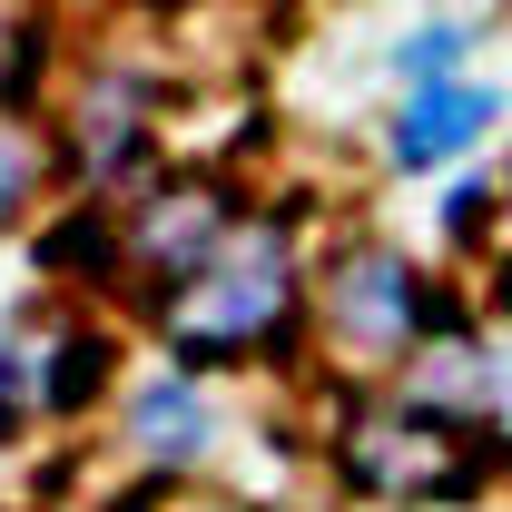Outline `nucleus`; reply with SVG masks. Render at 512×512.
Masks as SVG:
<instances>
[{
    "label": "nucleus",
    "instance_id": "6",
    "mask_svg": "<svg viewBox=\"0 0 512 512\" xmlns=\"http://www.w3.org/2000/svg\"><path fill=\"white\" fill-rule=\"evenodd\" d=\"M148 148V89L128 79V69H99L89 89H79V109H69V178L79 188H109L128 158Z\"/></svg>",
    "mask_w": 512,
    "mask_h": 512
},
{
    "label": "nucleus",
    "instance_id": "4",
    "mask_svg": "<svg viewBox=\"0 0 512 512\" xmlns=\"http://www.w3.org/2000/svg\"><path fill=\"white\" fill-rule=\"evenodd\" d=\"M237 227H247V207L217 188V178H168V188L128 197V217H119V276L138 286V296L168 306V296H188L197 276L237 247Z\"/></svg>",
    "mask_w": 512,
    "mask_h": 512
},
{
    "label": "nucleus",
    "instance_id": "2",
    "mask_svg": "<svg viewBox=\"0 0 512 512\" xmlns=\"http://www.w3.org/2000/svg\"><path fill=\"white\" fill-rule=\"evenodd\" d=\"M325 453H335V483L345 493H365V503H473L483 493V473H493V444L483 434H453V424H434V414H414L404 394H384V404H345L335 414V434H325Z\"/></svg>",
    "mask_w": 512,
    "mask_h": 512
},
{
    "label": "nucleus",
    "instance_id": "13",
    "mask_svg": "<svg viewBox=\"0 0 512 512\" xmlns=\"http://www.w3.org/2000/svg\"><path fill=\"white\" fill-rule=\"evenodd\" d=\"M483 227H503V188L463 178V188L444 197V237H453V247H483Z\"/></svg>",
    "mask_w": 512,
    "mask_h": 512
},
{
    "label": "nucleus",
    "instance_id": "12",
    "mask_svg": "<svg viewBox=\"0 0 512 512\" xmlns=\"http://www.w3.org/2000/svg\"><path fill=\"white\" fill-rule=\"evenodd\" d=\"M50 168H60V158H50V138H40L30 119H10V109H0V227H20V217H30V197L50 188Z\"/></svg>",
    "mask_w": 512,
    "mask_h": 512
},
{
    "label": "nucleus",
    "instance_id": "16",
    "mask_svg": "<svg viewBox=\"0 0 512 512\" xmlns=\"http://www.w3.org/2000/svg\"><path fill=\"white\" fill-rule=\"evenodd\" d=\"M503 237H512V188H503Z\"/></svg>",
    "mask_w": 512,
    "mask_h": 512
},
{
    "label": "nucleus",
    "instance_id": "7",
    "mask_svg": "<svg viewBox=\"0 0 512 512\" xmlns=\"http://www.w3.org/2000/svg\"><path fill=\"white\" fill-rule=\"evenodd\" d=\"M207 444H217V414H207L197 375L168 365L158 384H138V394H128V453H138V463L188 473V463H207Z\"/></svg>",
    "mask_w": 512,
    "mask_h": 512
},
{
    "label": "nucleus",
    "instance_id": "11",
    "mask_svg": "<svg viewBox=\"0 0 512 512\" xmlns=\"http://www.w3.org/2000/svg\"><path fill=\"white\" fill-rule=\"evenodd\" d=\"M40 266L50 276H79V266L89 276H119V217H99V197H79L60 227L40 237Z\"/></svg>",
    "mask_w": 512,
    "mask_h": 512
},
{
    "label": "nucleus",
    "instance_id": "3",
    "mask_svg": "<svg viewBox=\"0 0 512 512\" xmlns=\"http://www.w3.org/2000/svg\"><path fill=\"white\" fill-rule=\"evenodd\" d=\"M434 316H444V286L384 237H355L316 266V325H325V345H345V365H394L404 375L414 345L434 335Z\"/></svg>",
    "mask_w": 512,
    "mask_h": 512
},
{
    "label": "nucleus",
    "instance_id": "10",
    "mask_svg": "<svg viewBox=\"0 0 512 512\" xmlns=\"http://www.w3.org/2000/svg\"><path fill=\"white\" fill-rule=\"evenodd\" d=\"M473 60V20H414L404 40H394V79L404 89H453Z\"/></svg>",
    "mask_w": 512,
    "mask_h": 512
},
{
    "label": "nucleus",
    "instance_id": "15",
    "mask_svg": "<svg viewBox=\"0 0 512 512\" xmlns=\"http://www.w3.org/2000/svg\"><path fill=\"white\" fill-rule=\"evenodd\" d=\"M148 512H237V503H207V493H178V503H148Z\"/></svg>",
    "mask_w": 512,
    "mask_h": 512
},
{
    "label": "nucleus",
    "instance_id": "14",
    "mask_svg": "<svg viewBox=\"0 0 512 512\" xmlns=\"http://www.w3.org/2000/svg\"><path fill=\"white\" fill-rule=\"evenodd\" d=\"M483 355H493V414H483V444H512V325L483 335Z\"/></svg>",
    "mask_w": 512,
    "mask_h": 512
},
{
    "label": "nucleus",
    "instance_id": "5",
    "mask_svg": "<svg viewBox=\"0 0 512 512\" xmlns=\"http://www.w3.org/2000/svg\"><path fill=\"white\" fill-rule=\"evenodd\" d=\"M503 119V99L483 79H453V89H404V109L384 119V158L394 168H453L463 148H483Z\"/></svg>",
    "mask_w": 512,
    "mask_h": 512
},
{
    "label": "nucleus",
    "instance_id": "9",
    "mask_svg": "<svg viewBox=\"0 0 512 512\" xmlns=\"http://www.w3.org/2000/svg\"><path fill=\"white\" fill-rule=\"evenodd\" d=\"M30 414H50V325H20L0 345V444H20Z\"/></svg>",
    "mask_w": 512,
    "mask_h": 512
},
{
    "label": "nucleus",
    "instance_id": "8",
    "mask_svg": "<svg viewBox=\"0 0 512 512\" xmlns=\"http://www.w3.org/2000/svg\"><path fill=\"white\" fill-rule=\"evenodd\" d=\"M109 365H119V345L99 325H50V414H89L109 394Z\"/></svg>",
    "mask_w": 512,
    "mask_h": 512
},
{
    "label": "nucleus",
    "instance_id": "1",
    "mask_svg": "<svg viewBox=\"0 0 512 512\" xmlns=\"http://www.w3.org/2000/svg\"><path fill=\"white\" fill-rule=\"evenodd\" d=\"M158 335H168L178 375H197V365H247L256 345L286 355V345L306 335V266H296L286 217H247L237 247L217 256L188 296L158 306Z\"/></svg>",
    "mask_w": 512,
    "mask_h": 512
}]
</instances>
